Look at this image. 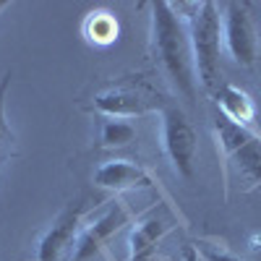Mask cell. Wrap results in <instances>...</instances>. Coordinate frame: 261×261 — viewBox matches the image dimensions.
I'll use <instances>...</instances> for the list:
<instances>
[{"mask_svg": "<svg viewBox=\"0 0 261 261\" xmlns=\"http://www.w3.org/2000/svg\"><path fill=\"white\" fill-rule=\"evenodd\" d=\"M151 11V29H149V50L160 63L162 73L170 79V84L186 97H196V65H193V50H191V37L183 13L167 3L157 0L149 3Z\"/></svg>", "mask_w": 261, "mask_h": 261, "instance_id": "1", "label": "cell"}, {"mask_svg": "<svg viewBox=\"0 0 261 261\" xmlns=\"http://www.w3.org/2000/svg\"><path fill=\"white\" fill-rule=\"evenodd\" d=\"M175 8L183 13L186 27H188L196 79L204 86V92L214 94L217 86L222 84V71H220V42H222L220 8H217V3H212V0H204V3H180Z\"/></svg>", "mask_w": 261, "mask_h": 261, "instance_id": "2", "label": "cell"}, {"mask_svg": "<svg viewBox=\"0 0 261 261\" xmlns=\"http://www.w3.org/2000/svg\"><path fill=\"white\" fill-rule=\"evenodd\" d=\"M170 99L146 76H120L92 97V107L105 118H136L146 113H160Z\"/></svg>", "mask_w": 261, "mask_h": 261, "instance_id": "3", "label": "cell"}, {"mask_svg": "<svg viewBox=\"0 0 261 261\" xmlns=\"http://www.w3.org/2000/svg\"><path fill=\"white\" fill-rule=\"evenodd\" d=\"M160 136L165 157L170 160L175 175L183 180H193L196 175V154H199V134L193 123L175 102H167L160 110Z\"/></svg>", "mask_w": 261, "mask_h": 261, "instance_id": "4", "label": "cell"}, {"mask_svg": "<svg viewBox=\"0 0 261 261\" xmlns=\"http://www.w3.org/2000/svg\"><path fill=\"white\" fill-rule=\"evenodd\" d=\"M214 136L217 146L222 149V157L235 165L238 175H241L251 188L261 186V139L251 128L235 125L225 115L214 118Z\"/></svg>", "mask_w": 261, "mask_h": 261, "instance_id": "5", "label": "cell"}, {"mask_svg": "<svg viewBox=\"0 0 261 261\" xmlns=\"http://www.w3.org/2000/svg\"><path fill=\"white\" fill-rule=\"evenodd\" d=\"M84 212H86L84 196L65 204L53 220V225L42 232L34 261H73L76 243L84 227Z\"/></svg>", "mask_w": 261, "mask_h": 261, "instance_id": "6", "label": "cell"}, {"mask_svg": "<svg viewBox=\"0 0 261 261\" xmlns=\"http://www.w3.org/2000/svg\"><path fill=\"white\" fill-rule=\"evenodd\" d=\"M222 39L225 47L230 53V58L243 65V68H253L261 55V39H258V29L251 13V3H230L222 6Z\"/></svg>", "mask_w": 261, "mask_h": 261, "instance_id": "7", "label": "cell"}, {"mask_svg": "<svg viewBox=\"0 0 261 261\" xmlns=\"http://www.w3.org/2000/svg\"><path fill=\"white\" fill-rule=\"evenodd\" d=\"M125 222H128V209H125V204H120V201L110 204L99 217H94L89 225L81 227L73 261H89V258H94V256L107 246V241H110V238H113Z\"/></svg>", "mask_w": 261, "mask_h": 261, "instance_id": "8", "label": "cell"}, {"mask_svg": "<svg viewBox=\"0 0 261 261\" xmlns=\"http://www.w3.org/2000/svg\"><path fill=\"white\" fill-rule=\"evenodd\" d=\"M94 186L105 191H115V193L149 191L154 188V178L141 165L130 160H107L94 170Z\"/></svg>", "mask_w": 261, "mask_h": 261, "instance_id": "9", "label": "cell"}, {"mask_svg": "<svg viewBox=\"0 0 261 261\" xmlns=\"http://www.w3.org/2000/svg\"><path fill=\"white\" fill-rule=\"evenodd\" d=\"M212 99H214L217 107H220V115H225L235 125H243V128L253 125V120H256V105H253L251 94L243 92L241 86L222 81L220 86H217V92L212 94Z\"/></svg>", "mask_w": 261, "mask_h": 261, "instance_id": "10", "label": "cell"}, {"mask_svg": "<svg viewBox=\"0 0 261 261\" xmlns=\"http://www.w3.org/2000/svg\"><path fill=\"white\" fill-rule=\"evenodd\" d=\"M167 230H170L167 220H160V217L139 222L128 235V246H130V258L128 261H154L157 246L167 235Z\"/></svg>", "mask_w": 261, "mask_h": 261, "instance_id": "11", "label": "cell"}, {"mask_svg": "<svg viewBox=\"0 0 261 261\" xmlns=\"http://www.w3.org/2000/svg\"><path fill=\"white\" fill-rule=\"evenodd\" d=\"M81 32H84V37L89 39L92 45L105 47V45H113V42L118 39L120 27H118V18L110 11H102L99 8V11H92L89 16L84 18Z\"/></svg>", "mask_w": 261, "mask_h": 261, "instance_id": "12", "label": "cell"}, {"mask_svg": "<svg viewBox=\"0 0 261 261\" xmlns=\"http://www.w3.org/2000/svg\"><path fill=\"white\" fill-rule=\"evenodd\" d=\"M134 139H136V128L128 120L102 118V123H99V146L102 149H120V146H128Z\"/></svg>", "mask_w": 261, "mask_h": 261, "instance_id": "13", "label": "cell"}, {"mask_svg": "<svg viewBox=\"0 0 261 261\" xmlns=\"http://www.w3.org/2000/svg\"><path fill=\"white\" fill-rule=\"evenodd\" d=\"M8 86H11V71L0 79V167L13 157V149H16V134H13V128L8 123V115H6Z\"/></svg>", "mask_w": 261, "mask_h": 261, "instance_id": "14", "label": "cell"}, {"mask_svg": "<svg viewBox=\"0 0 261 261\" xmlns=\"http://www.w3.org/2000/svg\"><path fill=\"white\" fill-rule=\"evenodd\" d=\"M193 248H196V253H199L204 261H243L241 256L230 253V251H227L225 246H220V243H196Z\"/></svg>", "mask_w": 261, "mask_h": 261, "instance_id": "15", "label": "cell"}, {"mask_svg": "<svg viewBox=\"0 0 261 261\" xmlns=\"http://www.w3.org/2000/svg\"><path fill=\"white\" fill-rule=\"evenodd\" d=\"M8 8V3H3V0H0V11H6Z\"/></svg>", "mask_w": 261, "mask_h": 261, "instance_id": "16", "label": "cell"}]
</instances>
